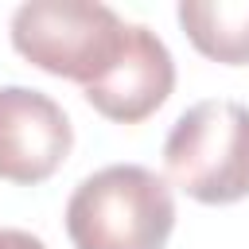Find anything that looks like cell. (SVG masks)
<instances>
[{
    "label": "cell",
    "instance_id": "1",
    "mask_svg": "<svg viewBox=\"0 0 249 249\" xmlns=\"http://www.w3.org/2000/svg\"><path fill=\"white\" fill-rule=\"evenodd\" d=\"M171 230V187L140 163H109L86 175L66 202L74 249H163Z\"/></svg>",
    "mask_w": 249,
    "mask_h": 249
},
{
    "label": "cell",
    "instance_id": "2",
    "mask_svg": "<svg viewBox=\"0 0 249 249\" xmlns=\"http://www.w3.org/2000/svg\"><path fill=\"white\" fill-rule=\"evenodd\" d=\"M171 187L206 206L249 198V105L210 97L179 113L163 140Z\"/></svg>",
    "mask_w": 249,
    "mask_h": 249
},
{
    "label": "cell",
    "instance_id": "3",
    "mask_svg": "<svg viewBox=\"0 0 249 249\" xmlns=\"http://www.w3.org/2000/svg\"><path fill=\"white\" fill-rule=\"evenodd\" d=\"M128 23L93 0H31L12 12V47L39 70L93 86L124 51Z\"/></svg>",
    "mask_w": 249,
    "mask_h": 249
},
{
    "label": "cell",
    "instance_id": "4",
    "mask_svg": "<svg viewBox=\"0 0 249 249\" xmlns=\"http://www.w3.org/2000/svg\"><path fill=\"white\" fill-rule=\"evenodd\" d=\"M74 128L54 97L31 86H0V179L35 187L70 156Z\"/></svg>",
    "mask_w": 249,
    "mask_h": 249
},
{
    "label": "cell",
    "instance_id": "5",
    "mask_svg": "<svg viewBox=\"0 0 249 249\" xmlns=\"http://www.w3.org/2000/svg\"><path fill=\"white\" fill-rule=\"evenodd\" d=\"M175 89V62L171 51L163 47V39L156 31H148L144 23H128L124 35V51L117 54V62L93 82L86 86V101L117 121V124H136L144 117H152Z\"/></svg>",
    "mask_w": 249,
    "mask_h": 249
},
{
    "label": "cell",
    "instance_id": "6",
    "mask_svg": "<svg viewBox=\"0 0 249 249\" xmlns=\"http://www.w3.org/2000/svg\"><path fill=\"white\" fill-rule=\"evenodd\" d=\"M175 16L198 54L226 66L249 62V0H183Z\"/></svg>",
    "mask_w": 249,
    "mask_h": 249
},
{
    "label": "cell",
    "instance_id": "7",
    "mask_svg": "<svg viewBox=\"0 0 249 249\" xmlns=\"http://www.w3.org/2000/svg\"><path fill=\"white\" fill-rule=\"evenodd\" d=\"M0 249H47V241L35 237V233H27V230L0 226Z\"/></svg>",
    "mask_w": 249,
    "mask_h": 249
}]
</instances>
